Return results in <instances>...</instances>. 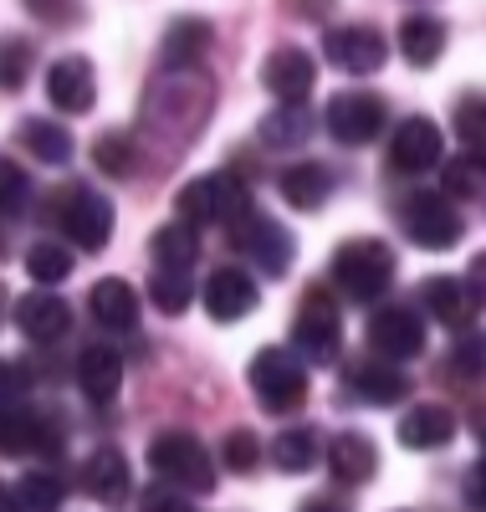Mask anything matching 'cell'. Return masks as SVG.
Here are the masks:
<instances>
[{"mask_svg":"<svg viewBox=\"0 0 486 512\" xmlns=\"http://www.w3.org/2000/svg\"><path fill=\"white\" fill-rule=\"evenodd\" d=\"M333 282H338V292L348 297V303H379V297L389 292V282H394V251L374 236H359V241L338 246Z\"/></svg>","mask_w":486,"mask_h":512,"instance_id":"cell-1","label":"cell"},{"mask_svg":"<svg viewBox=\"0 0 486 512\" xmlns=\"http://www.w3.org/2000/svg\"><path fill=\"white\" fill-rule=\"evenodd\" d=\"M149 466L169 482V487H180V492H215V461L210 451L200 446V436H185V431H169L149 446Z\"/></svg>","mask_w":486,"mask_h":512,"instance_id":"cell-2","label":"cell"},{"mask_svg":"<svg viewBox=\"0 0 486 512\" xmlns=\"http://www.w3.org/2000/svg\"><path fill=\"white\" fill-rule=\"evenodd\" d=\"M251 395L261 410L272 415H287L307 400V369L292 349H261L251 359Z\"/></svg>","mask_w":486,"mask_h":512,"instance_id":"cell-3","label":"cell"},{"mask_svg":"<svg viewBox=\"0 0 486 512\" xmlns=\"http://www.w3.org/2000/svg\"><path fill=\"white\" fill-rule=\"evenodd\" d=\"M246 205H251V195L236 175H205L174 195V210H180L185 226H231Z\"/></svg>","mask_w":486,"mask_h":512,"instance_id":"cell-4","label":"cell"},{"mask_svg":"<svg viewBox=\"0 0 486 512\" xmlns=\"http://www.w3.org/2000/svg\"><path fill=\"white\" fill-rule=\"evenodd\" d=\"M292 344L307 364H333L338 359V344H343V318H338V303L313 287L302 297V308H297V323H292Z\"/></svg>","mask_w":486,"mask_h":512,"instance_id":"cell-5","label":"cell"},{"mask_svg":"<svg viewBox=\"0 0 486 512\" xmlns=\"http://www.w3.org/2000/svg\"><path fill=\"white\" fill-rule=\"evenodd\" d=\"M57 221L67 231L72 246L82 251H103L113 241V200L98 195V190H87V185H72L62 200H57Z\"/></svg>","mask_w":486,"mask_h":512,"instance_id":"cell-6","label":"cell"},{"mask_svg":"<svg viewBox=\"0 0 486 512\" xmlns=\"http://www.w3.org/2000/svg\"><path fill=\"white\" fill-rule=\"evenodd\" d=\"M400 221H405V236L425 251H451L466 236V221L456 216V205L446 195H430V190H420L400 205Z\"/></svg>","mask_w":486,"mask_h":512,"instance_id":"cell-7","label":"cell"},{"mask_svg":"<svg viewBox=\"0 0 486 512\" xmlns=\"http://www.w3.org/2000/svg\"><path fill=\"white\" fill-rule=\"evenodd\" d=\"M231 241L241 256H251V262L267 272V277H287L292 267V236L272 221V216H256V210L246 205L241 216L231 221Z\"/></svg>","mask_w":486,"mask_h":512,"instance_id":"cell-8","label":"cell"},{"mask_svg":"<svg viewBox=\"0 0 486 512\" xmlns=\"http://www.w3.org/2000/svg\"><path fill=\"white\" fill-rule=\"evenodd\" d=\"M62 425L31 405H0V456H57Z\"/></svg>","mask_w":486,"mask_h":512,"instance_id":"cell-9","label":"cell"},{"mask_svg":"<svg viewBox=\"0 0 486 512\" xmlns=\"http://www.w3.org/2000/svg\"><path fill=\"white\" fill-rule=\"evenodd\" d=\"M323 123H328V134H333L343 149H364V144H374V139L384 134L389 113H384V98H379V93H338V98L328 103Z\"/></svg>","mask_w":486,"mask_h":512,"instance_id":"cell-10","label":"cell"},{"mask_svg":"<svg viewBox=\"0 0 486 512\" xmlns=\"http://www.w3.org/2000/svg\"><path fill=\"white\" fill-rule=\"evenodd\" d=\"M323 57H328L333 67L353 72V77H369V72L384 67L389 41H384L374 26H333V31L323 36Z\"/></svg>","mask_w":486,"mask_h":512,"instance_id":"cell-11","label":"cell"},{"mask_svg":"<svg viewBox=\"0 0 486 512\" xmlns=\"http://www.w3.org/2000/svg\"><path fill=\"white\" fill-rule=\"evenodd\" d=\"M256 303H261V292H256V282L246 272L220 267V272L205 277V313L215 323H241V318L256 313Z\"/></svg>","mask_w":486,"mask_h":512,"instance_id":"cell-12","label":"cell"},{"mask_svg":"<svg viewBox=\"0 0 486 512\" xmlns=\"http://www.w3.org/2000/svg\"><path fill=\"white\" fill-rule=\"evenodd\" d=\"M369 344L379 359H415L425 349V323L410 308H384L369 318Z\"/></svg>","mask_w":486,"mask_h":512,"instance_id":"cell-13","label":"cell"},{"mask_svg":"<svg viewBox=\"0 0 486 512\" xmlns=\"http://www.w3.org/2000/svg\"><path fill=\"white\" fill-rule=\"evenodd\" d=\"M47 98L62 113H87V108H93V98H98L93 62H87V57H57L52 72H47Z\"/></svg>","mask_w":486,"mask_h":512,"instance_id":"cell-14","label":"cell"},{"mask_svg":"<svg viewBox=\"0 0 486 512\" xmlns=\"http://www.w3.org/2000/svg\"><path fill=\"white\" fill-rule=\"evenodd\" d=\"M389 164L400 175H425L430 164H440V128L430 118H405L389 139Z\"/></svg>","mask_w":486,"mask_h":512,"instance_id":"cell-15","label":"cell"},{"mask_svg":"<svg viewBox=\"0 0 486 512\" xmlns=\"http://www.w3.org/2000/svg\"><path fill=\"white\" fill-rule=\"evenodd\" d=\"M261 82H267L282 103H302L307 93H313V82H318V67H313V57L297 52V47H277L267 57V67H261Z\"/></svg>","mask_w":486,"mask_h":512,"instance_id":"cell-16","label":"cell"},{"mask_svg":"<svg viewBox=\"0 0 486 512\" xmlns=\"http://www.w3.org/2000/svg\"><path fill=\"white\" fill-rule=\"evenodd\" d=\"M16 328L31 338V344H57V338L72 328V313L52 292H26L16 303Z\"/></svg>","mask_w":486,"mask_h":512,"instance_id":"cell-17","label":"cell"},{"mask_svg":"<svg viewBox=\"0 0 486 512\" xmlns=\"http://www.w3.org/2000/svg\"><path fill=\"white\" fill-rule=\"evenodd\" d=\"M77 384H82V395H87V400L108 405V400L118 395V384H123V354H118L113 344L82 349V359H77Z\"/></svg>","mask_w":486,"mask_h":512,"instance_id":"cell-18","label":"cell"},{"mask_svg":"<svg viewBox=\"0 0 486 512\" xmlns=\"http://www.w3.org/2000/svg\"><path fill=\"white\" fill-rule=\"evenodd\" d=\"M451 441H456V415L446 405H415L400 420V446H410V451H440Z\"/></svg>","mask_w":486,"mask_h":512,"instance_id":"cell-19","label":"cell"},{"mask_svg":"<svg viewBox=\"0 0 486 512\" xmlns=\"http://www.w3.org/2000/svg\"><path fill=\"white\" fill-rule=\"evenodd\" d=\"M82 492L93 502H123L128 497V461L118 446H98L82 466Z\"/></svg>","mask_w":486,"mask_h":512,"instance_id":"cell-20","label":"cell"},{"mask_svg":"<svg viewBox=\"0 0 486 512\" xmlns=\"http://www.w3.org/2000/svg\"><path fill=\"white\" fill-rule=\"evenodd\" d=\"M420 303H425V313H430L435 323H446V328H466L471 313H476L471 287H466L461 277H430V282L420 287Z\"/></svg>","mask_w":486,"mask_h":512,"instance_id":"cell-21","label":"cell"},{"mask_svg":"<svg viewBox=\"0 0 486 512\" xmlns=\"http://www.w3.org/2000/svg\"><path fill=\"white\" fill-rule=\"evenodd\" d=\"M87 303H93V318L113 333H128L139 323V292L128 287L123 277H103L93 292H87Z\"/></svg>","mask_w":486,"mask_h":512,"instance_id":"cell-22","label":"cell"},{"mask_svg":"<svg viewBox=\"0 0 486 512\" xmlns=\"http://www.w3.org/2000/svg\"><path fill=\"white\" fill-rule=\"evenodd\" d=\"M210 41H215L210 21L185 16V21H174V26L164 31V41H159V57H164V67H169V72H180V67H195V62L210 52Z\"/></svg>","mask_w":486,"mask_h":512,"instance_id":"cell-23","label":"cell"},{"mask_svg":"<svg viewBox=\"0 0 486 512\" xmlns=\"http://www.w3.org/2000/svg\"><path fill=\"white\" fill-rule=\"evenodd\" d=\"M328 466H333V477L338 482H369L374 477V466H379V451H374V441L369 436H359V431H343V436H333V446H328Z\"/></svg>","mask_w":486,"mask_h":512,"instance_id":"cell-24","label":"cell"},{"mask_svg":"<svg viewBox=\"0 0 486 512\" xmlns=\"http://www.w3.org/2000/svg\"><path fill=\"white\" fill-rule=\"evenodd\" d=\"M353 390L369 405H400L410 395V379L394 369V359H369V364L353 369Z\"/></svg>","mask_w":486,"mask_h":512,"instance_id":"cell-25","label":"cell"},{"mask_svg":"<svg viewBox=\"0 0 486 512\" xmlns=\"http://www.w3.org/2000/svg\"><path fill=\"white\" fill-rule=\"evenodd\" d=\"M328 195H333V175L323 164H292V169H282V200L292 205V210H318V205H328Z\"/></svg>","mask_w":486,"mask_h":512,"instance_id":"cell-26","label":"cell"},{"mask_svg":"<svg viewBox=\"0 0 486 512\" xmlns=\"http://www.w3.org/2000/svg\"><path fill=\"white\" fill-rule=\"evenodd\" d=\"M400 52L410 67H435L440 52H446V26H440L435 16H405L400 26Z\"/></svg>","mask_w":486,"mask_h":512,"instance_id":"cell-27","label":"cell"},{"mask_svg":"<svg viewBox=\"0 0 486 512\" xmlns=\"http://www.w3.org/2000/svg\"><path fill=\"white\" fill-rule=\"evenodd\" d=\"M307 134H313V113L302 103H282L277 113L261 118V144L267 149H297Z\"/></svg>","mask_w":486,"mask_h":512,"instance_id":"cell-28","label":"cell"},{"mask_svg":"<svg viewBox=\"0 0 486 512\" xmlns=\"http://www.w3.org/2000/svg\"><path fill=\"white\" fill-rule=\"evenodd\" d=\"M21 144L41 159V164H67L72 159V134L52 118H26L21 123Z\"/></svg>","mask_w":486,"mask_h":512,"instance_id":"cell-29","label":"cell"},{"mask_svg":"<svg viewBox=\"0 0 486 512\" xmlns=\"http://www.w3.org/2000/svg\"><path fill=\"white\" fill-rule=\"evenodd\" d=\"M190 297H195V287H190V267H154L149 272V303L159 308V313H185L190 308Z\"/></svg>","mask_w":486,"mask_h":512,"instance_id":"cell-30","label":"cell"},{"mask_svg":"<svg viewBox=\"0 0 486 512\" xmlns=\"http://www.w3.org/2000/svg\"><path fill=\"white\" fill-rule=\"evenodd\" d=\"M195 251H200V241H195V226H185V221L159 226L154 241H149L154 267H190V262H195Z\"/></svg>","mask_w":486,"mask_h":512,"instance_id":"cell-31","label":"cell"},{"mask_svg":"<svg viewBox=\"0 0 486 512\" xmlns=\"http://www.w3.org/2000/svg\"><path fill=\"white\" fill-rule=\"evenodd\" d=\"M62 507V482L52 472H26L11 487V512H57Z\"/></svg>","mask_w":486,"mask_h":512,"instance_id":"cell-32","label":"cell"},{"mask_svg":"<svg viewBox=\"0 0 486 512\" xmlns=\"http://www.w3.org/2000/svg\"><path fill=\"white\" fill-rule=\"evenodd\" d=\"M272 461L282 466V472H307V466L318 461V436L307 431V425H292V431H282L272 441Z\"/></svg>","mask_w":486,"mask_h":512,"instance_id":"cell-33","label":"cell"},{"mask_svg":"<svg viewBox=\"0 0 486 512\" xmlns=\"http://www.w3.org/2000/svg\"><path fill=\"white\" fill-rule=\"evenodd\" d=\"M446 190L451 195H481L486 190V154L481 149H466V154H456V159H446Z\"/></svg>","mask_w":486,"mask_h":512,"instance_id":"cell-34","label":"cell"},{"mask_svg":"<svg viewBox=\"0 0 486 512\" xmlns=\"http://www.w3.org/2000/svg\"><path fill=\"white\" fill-rule=\"evenodd\" d=\"M26 77H31V41L0 36V93H21Z\"/></svg>","mask_w":486,"mask_h":512,"instance_id":"cell-35","label":"cell"},{"mask_svg":"<svg viewBox=\"0 0 486 512\" xmlns=\"http://www.w3.org/2000/svg\"><path fill=\"white\" fill-rule=\"evenodd\" d=\"M26 272H31L36 282H67V272H72V251L57 246V241H36V246L26 251Z\"/></svg>","mask_w":486,"mask_h":512,"instance_id":"cell-36","label":"cell"},{"mask_svg":"<svg viewBox=\"0 0 486 512\" xmlns=\"http://www.w3.org/2000/svg\"><path fill=\"white\" fill-rule=\"evenodd\" d=\"M220 461H226V472H236V477H251L256 466H261V441H256V431L236 425V431L226 436V446H220Z\"/></svg>","mask_w":486,"mask_h":512,"instance_id":"cell-37","label":"cell"},{"mask_svg":"<svg viewBox=\"0 0 486 512\" xmlns=\"http://www.w3.org/2000/svg\"><path fill=\"white\" fill-rule=\"evenodd\" d=\"M456 134L466 139V149L486 154V93H466L456 103Z\"/></svg>","mask_w":486,"mask_h":512,"instance_id":"cell-38","label":"cell"},{"mask_svg":"<svg viewBox=\"0 0 486 512\" xmlns=\"http://www.w3.org/2000/svg\"><path fill=\"white\" fill-rule=\"evenodd\" d=\"M93 164L103 169V175H128V169H134V139L103 134V139L93 144Z\"/></svg>","mask_w":486,"mask_h":512,"instance_id":"cell-39","label":"cell"},{"mask_svg":"<svg viewBox=\"0 0 486 512\" xmlns=\"http://www.w3.org/2000/svg\"><path fill=\"white\" fill-rule=\"evenodd\" d=\"M26 195H31V185H26V175H21V164L0 154V216H21Z\"/></svg>","mask_w":486,"mask_h":512,"instance_id":"cell-40","label":"cell"},{"mask_svg":"<svg viewBox=\"0 0 486 512\" xmlns=\"http://www.w3.org/2000/svg\"><path fill=\"white\" fill-rule=\"evenodd\" d=\"M26 11L52 26H72V21H82V0H26Z\"/></svg>","mask_w":486,"mask_h":512,"instance_id":"cell-41","label":"cell"},{"mask_svg":"<svg viewBox=\"0 0 486 512\" xmlns=\"http://www.w3.org/2000/svg\"><path fill=\"white\" fill-rule=\"evenodd\" d=\"M26 369L21 364H11V359H0V405H16V400H26Z\"/></svg>","mask_w":486,"mask_h":512,"instance_id":"cell-42","label":"cell"},{"mask_svg":"<svg viewBox=\"0 0 486 512\" xmlns=\"http://www.w3.org/2000/svg\"><path fill=\"white\" fill-rule=\"evenodd\" d=\"M466 502L476 512H486V461H476L471 472H466Z\"/></svg>","mask_w":486,"mask_h":512,"instance_id":"cell-43","label":"cell"},{"mask_svg":"<svg viewBox=\"0 0 486 512\" xmlns=\"http://www.w3.org/2000/svg\"><path fill=\"white\" fill-rule=\"evenodd\" d=\"M144 512H190V507H185V497L154 487V492H144Z\"/></svg>","mask_w":486,"mask_h":512,"instance_id":"cell-44","label":"cell"},{"mask_svg":"<svg viewBox=\"0 0 486 512\" xmlns=\"http://www.w3.org/2000/svg\"><path fill=\"white\" fill-rule=\"evenodd\" d=\"M466 287H471L476 303H486V251H476V256H471V277H466Z\"/></svg>","mask_w":486,"mask_h":512,"instance_id":"cell-45","label":"cell"},{"mask_svg":"<svg viewBox=\"0 0 486 512\" xmlns=\"http://www.w3.org/2000/svg\"><path fill=\"white\" fill-rule=\"evenodd\" d=\"M297 512H338V507H333V502H302Z\"/></svg>","mask_w":486,"mask_h":512,"instance_id":"cell-46","label":"cell"},{"mask_svg":"<svg viewBox=\"0 0 486 512\" xmlns=\"http://www.w3.org/2000/svg\"><path fill=\"white\" fill-rule=\"evenodd\" d=\"M0 512H11V492L6 487H0Z\"/></svg>","mask_w":486,"mask_h":512,"instance_id":"cell-47","label":"cell"},{"mask_svg":"<svg viewBox=\"0 0 486 512\" xmlns=\"http://www.w3.org/2000/svg\"><path fill=\"white\" fill-rule=\"evenodd\" d=\"M476 364H481V369H486V344H481V349H476Z\"/></svg>","mask_w":486,"mask_h":512,"instance_id":"cell-48","label":"cell"},{"mask_svg":"<svg viewBox=\"0 0 486 512\" xmlns=\"http://www.w3.org/2000/svg\"><path fill=\"white\" fill-rule=\"evenodd\" d=\"M0 308H6V287H0Z\"/></svg>","mask_w":486,"mask_h":512,"instance_id":"cell-49","label":"cell"}]
</instances>
